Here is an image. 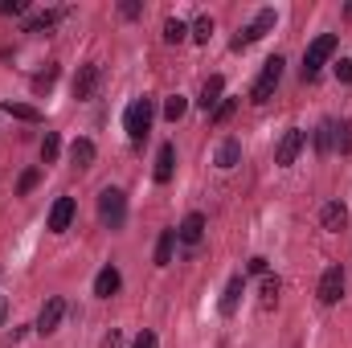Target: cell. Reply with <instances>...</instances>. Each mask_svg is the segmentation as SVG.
Returning <instances> with one entry per match:
<instances>
[{"label": "cell", "instance_id": "obj_1", "mask_svg": "<svg viewBox=\"0 0 352 348\" xmlns=\"http://www.w3.org/2000/svg\"><path fill=\"white\" fill-rule=\"evenodd\" d=\"M152 119H156L152 98H131V102H127V111H123L127 140H131V144H144V140H148V131H152Z\"/></svg>", "mask_w": 352, "mask_h": 348}, {"label": "cell", "instance_id": "obj_2", "mask_svg": "<svg viewBox=\"0 0 352 348\" xmlns=\"http://www.w3.org/2000/svg\"><path fill=\"white\" fill-rule=\"evenodd\" d=\"M283 70H287V62L274 54V58H266L263 62V74L254 78V87H250V102H270L274 98V90H278V83H283Z\"/></svg>", "mask_w": 352, "mask_h": 348}, {"label": "cell", "instance_id": "obj_3", "mask_svg": "<svg viewBox=\"0 0 352 348\" xmlns=\"http://www.w3.org/2000/svg\"><path fill=\"white\" fill-rule=\"evenodd\" d=\"M332 54H336V33H320V37L307 45V54H303V78H307V83L320 78V70L328 66Z\"/></svg>", "mask_w": 352, "mask_h": 348}, {"label": "cell", "instance_id": "obj_4", "mask_svg": "<svg viewBox=\"0 0 352 348\" xmlns=\"http://www.w3.org/2000/svg\"><path fill=\"white\" fill-rule=\"evenodd\" d=\"M98 217H102L107 230H123V221H127V197H123V188H102L98 193Z\"/></svg>", "mask_w": 352, "mask_h": 348}, {"label": "cell", "instance_id": "obj_5", "mask_svg": "<svg viewBox=\"0 0 352 348\" xmlns=\"http://www.w3.org/2000/svg\"><path fill=\"white\" fill-rule=\"evenodd\" d=\"M303 144H307V135H303L299 127H291V131H283V140H278V148H274V164H278V168H291V164L299 160V152H303Z\"/></svg>", "mask_w": 352, "mask_h": 348}, {"label": "cell", "instance_id": "obj_6", "mask_svg": "<svg viewBox=\"0 0 352 348\" xmlns=\"http://www.w3.org/2000/svg\"><path fill=\"white\" fill-rule=\"evenodd\" d=\"M62 320H66V299H62V295H50V299L41 303V312H37V332L50 336V332L62 328Z\"/></svg>", "mask_w": 352, "mask_h": 348}, {"label": "cell", "instance_id": "obj_7", "mask_svg": "<svg viewBox=\"0 0 352 348\" xmlns=\"http://www.w3.org/2000/svg\"><path fill=\"white\" fill-rule=\"evenodd\" d=\"M316 295H320V303H324V307L340 303V295H344V270H340V266H328V270L320 274V287H316Z\"/></svg>", "mask_w": 352, "mask_h": 348}, {"label": "cell", "instance_id": "obj_8", "mask_svg": "<svg viewBox=\"0 0 352 348\" xmlns=\"http://www.w3.org/2000/svg\"><path fill=\"white\" fill-rule=\"evenodd\" d=\"M98 83H102V66H98V62H87V66H78V74H74V98H78V102L94 98Z\"/></svg>", "mask_w": 352, "mask_h": 348}, {"label": "cell", "instance_id": "obj_9", "mask_svg": "<svg viewBox=\"0 0 352 348\" xmlns=\"http://www.w3.org/2000/svg\"><path fill=\"white\" fill-rule=\"evenodd\" d=\"M74 213H78L74 197H58V201H54V209H50V234H66V230H70V221H74Z\"/></svg>", "mask_w": 352, "mask_h": 348}, {"label": "cell", "instance_id": "obj_10", "mask_svg": "<svg viewBox=\"0 0 352 348\" xmlns=\"http://www.w3.org/2000/svg\"><path fill=\"white\" fill-rule=\"evenodd\" d=\"M205 238V213H188L180 226H176V242H184V246H197Z\"/></svg>", "mask_w": 352, "mask_h": 348}, {"label": "cell", "instance_id": "obj_11", "mask_svg": "<svg viewBox=\"0 0 352 348\" xmlns=\"http://www.w3.org/2000/svg\"><path fill=\"white\" fill-rule=\"evenodd\" d=\"M119 287H123V274H119V266H102V270L94 274V295H98V299H111V295H119Z\"/></svg>", "mask_w": 352, "mask_h": 348}, {"label": "cell", "instance_id": "obj_12", "mask_svg": "<svg viewBox=\"0 0 352 348\" xmlns=\"http://www.w3.org/2000/svg\"><path fill=\"white\" fill-rule=\"evenodd\" d=\"M221 98H226V78H221V74H213V78H205V87H201V98H197V107L213 115Z\"/></svg>", "mask_w": 352, "mask_h": 348}, {"label": "cell", "instance_id": "obj_13", "mask_svg": "<svg viewBox=\"0 0 352 348\" xmlns=\"http://www.w3.org/2000/svg\"><path fill=\"white\" fill-rule=\"evenodd\" d=\"M213 164H217L221 173L238 168V164H242V144H238V140H221V144H217V152H213Z\"/></svg>", "mask_w": 352, "mask_h": 348}, {"label": "cell", "instance_id": "obj_14", "mask_svg": "<svg viewBox=\"0 0 352 348\" xmlns=\"http://www.w3.org/2000/svg\"><path fill=\"white\" fill-rule=\"evenodd\" d=\"M344 221H349V209H344L340 201H328V205L320 209V226H324L328 234H340V230H344Z\"/></svg>", "mask_w": 352, "mask_h": 348}, {"label": "cell", "instance_id": "obj_15", "mask_svg": "<svg viewBox=\"0 0 352 348\" xmlns=\"http://www.w3.org/2000/svg\"><path fill=\"white\" fill-rule=\"evenodd\" d=\"M242 291H246V283H242V274H234L230 283H226V295H221V316H234L238 312V303H242Z\"/></svg>", "mask_w": 352, "mask_h": 348}, {"label": "cell", "instance_id": "obj_16", "mask_svg": "<svg viewBox=\"0 0 352 348\" xmlns=\"http://www.w3.org/2000/svg\"><path fill=\"white\" fill-rule=\"evenodd\" d=\"M173 173H176V144H160V156H156V180L160 184H168L173 180Z\"/></svg>", "mask_w": 352, "mask_h": 348}, {"label": "cell", "instance_id": "obj_17", "mask_svg": "<svg viewBox=\"0 0 352 348\" xmlns=\"http://www.w3.org/2000/svg\"><path fill=\"white\" fill-rule=\"evenodd\" d=\"M62 17H66V8H45V12H33V17L25 21V33H41V29H54Z\"/></svg>", "mask_w": 352, "mask_h": 348}, {"label": "cell", "instance_id": "obj_18", "mask_svg": "<svg viewBox=\"0 0 352 348\" xmlns=\"http://www.w3.org/2000/svg\"><path fill=\"white\" fill-rule=\"evenodd\" d=\"M94 156H98V148H94L90 140H74V144H70V164L90 168V164H94Z\"/></svg>", "mask_w": 352, "mask_h": 348}, {"label": "cell", "instance_id": "obj_19", "mask_svg": "<svg viewBox=\"0 0 352 348\" xmlns=\"http://www.w3.org/2000/svg\"><path fill=\"white\" fill-rule=\"evenodd\" d=\"M332 152H340V156H349V152H352V119H340V123H336Z\"/></svg>", "mask_w": 352, "mask_h": 348}, {"label": "cell", "instance_id": "obj_20", "mask_svg": "<svg viewBox=\"0 0 352 348\" xmlns=\"http://www.w3.org/2000/svg\"><path fill=\"white\" fill-rule=\"evenodd\" d=\"M173 250H176V230H164L156 238V266H168L173 262Z\"/></svg>", "mask_w": 352, "mask_h": 348}, {"label": "cell", "instance_id": "obj_21", "mask_svg": "<svg viewBox=\"0 0 352 348\" xmlns=\"http://www.w3.org/2000/svg\"><path fill=\"white\" fill-rule=\"evenodd\" d=\"M4 115H12V119H21V123H41V111L29 107V102H4Z\"/></svg>", "mask_w": 352, "mask_h": 348}, {"label": "cell", "instance_id": "obj_22", "mask_svg": "<svg viewBox=\"0 0 352 348\" xmlns=\"http://www.w3.org/2000/svg\"><path fill=\"white\" fill-rule=\"evenodd\" d=\"M188 37H192L197 45H209V37H213V17H197L192 29H188Z\"/></svg>", "mask_w": 352, "mask_h": 348}, {"label": "cell", "instance_id": "obj_23", "mask_svg": "<svg viewBox=\"0 0 352 348\" xmlns=\"http://www.w3.org/2000/svg\"><path fill=\"white\" fill-rule=\"evenodd\" d=\"M58 156H62V140H58V131H45V140H41V160L54 164Z\"/></svg>", "mask_w": 352, "mask_h": 348}, {"label": "cell", "instance_id": "obj_24", "mask_svg": "<svg viewBox=\"0 0 352 348\" xmlns=\"http://www.w3.org/2000/svg\"><path fill=\"white\" fill-rule=\"evenodd\" d=\"M184 37H188V25L176 21V17H168V21H164V41H168V45H180Z\"/></svg>", "mask_w": 352, "mask_h": 348}, {"label": "cell", "instance_id": "obj_25", "mask_svg": "<svg viewBox=\"0 0 352 348\" xmlns=\"http://www.w3.org/2000/svg\"><path fill=\"white\" fill-rule=\"evenodd\" d=\"M184 111H188V98H184V94H168V102H164V119L176 123V119H184Z\"/></svg>", "mask_w": 352, "mask_h": 348}, {"label": "cell", "instance_id": "obj_26", "mask_svg": "<svg viewBox=\"0 0 352 348\" xmlns=\"http://www.w3.org/2000/svg\"><path fill=\"white\" fill-rule=\"evenodd\" d=\"M332 135H336V123L328 119V123H320V131H316V152H332Z\"/></svg>", "mask_w": 352, "mask_h": 348}, {"label": "cell", "instance_id": "obj_27", "mask_svg": "<svg viewBox=\"0 0 352 348\" xmlns=\"http://www.w3.org/2000/svg\"><path fill=\"white\" fill-rule=\"evenodd\" d=\"M278 291H283V283H278V274H263V307H274V299H278Z\"/></svg>", "mask_w": 352, "mask_h": 348}, {"label": "cell", "instance_id": "obj_28", "mask_svg": "<svg viewBox=\"0 0 352 348\" xmlns=\"http://www.w3.org/2000/svg\"><path fill=\"white\" fill-rule=\"evenodd\" d=\"M274 21H278V17H274V8H263V12H258V17L250 21V29H254L258 37H266V33L274 29Z\"/></svg>", "mask_w": 352, "mask_h": 348}, {"label": "cell", "instance_id": "obj_29", "mask_svg": "<svg viewBox=\"0 0 352 348\" xmlns=\"http://www.w3.org/2000/svg\"><path fill=\"white\" fill-rule=\"evenodd\" d=\"M37 180H41V173H37V168H29V173L16 180V197H29V193L37 188Z\"/></svg>", "mask_w": 352, "mask_h": 348}, {"label": "cell", "instance_id": "obj_30", "mask_svg": "<svg viewBox=\"0 0 352 348\" xmlns=\"http://www.w3.org/2000/svg\"><path fill=\"white\" fill-rule=\"evenodd\" d=\"M238 111V98H221L217 111H213V123H230V115Z\"/></svg>", "mask_w": 352, "mask_h": 348}, {"label": "cell", "instance_id": "obj_31", "mask_svg": "<svg viewBox=\"0 0 352 348\" xmlns=\"http://www.w3.org/2000/svg\"><path fill=\"white\" fill-rule=\"evenodd\" d=\"M54 83H58V66H50L45 74H37V78H33V90L41 94V90H50V87H54Z\"/></svg>", "mask_w": 352, "mask_h": 348}, {"label": "cell", "instance_id": "obj_32", "mask_svg": "<svg viewBox=\"0 0 352 348\" xmlns=\"http://www.w3.org/2000/svg\"><path fill=\"white\" fill-rule=\"evenodd\" d=\"M254 41H263V37H258V33H254V29L246 25V29H242V33L234 37V50H246V45H254Z\"/></svg>", "mask_w": 352, "mask_h": 348}, {"label": "cell", "instance_id": "obj_33", "mask_svg": "<svg viewBox=\"0 0 352 348\" xmlns=\"http://www.w3.org/2000/svg\"><path fill=\"white\" fill-rule=\"evenodd\" d=\"M131 348H160V340H156V332H152V328H144V332L135 336V345H131Z\"/></svg>", "mask_w": 352, "mask_h": 348}, {"label": "cell", "instance_id": "obj_34", "mask_svg": "<svg viewBox=\"0 0 352 348\" xmlns=\"http://www.w3.org/2000/svg\"><path fill=\"white\" fill-rule=\"evenodd\" d=\"M336 78H340L344 87L352 83V62H349V58H340V62H336Z\"/></svg>", "mask_w": 352, "mask_h": 348}, {"label": "cell", "instance_id": "obj_35", "mask_svg": "<svg viewBox=\"0 0 352 348\" xmlns=\"http://www.w3.org/2000/svg\"><path fill=\"white\" fill-rule=\"evenodd\" d=\"M98 348H123V332H119V328H111V332L102 336V345H98Z\"/></svg>", "mask_w": 352, "mask_h": 348}, {"label": "cell", "instance_id": "obj_36", "mask_svg": "<svg viewBox=\"0 0 352 348\" xmlns=\"http://www.w3.org/2000/svg\"><path fill=\"white\" fill-rule=\"evenodd\" d=\"M119 12H123L127 21H135V17H140V4H135V0H123V4H119Z\"/></svg>", "mask_w": 352, "mask_h": 348}, {"label": "cell", "instance_id": "obj_37", "mask_svg": "<svg viewBox=\"0 0 352 348\" xmlns=\"http://www.w3.org/2000/svg\"><path fill=\"white\" fill-rule=\"evenodd\" d=\"M0 12H8V17H12V12H25V0H4Z\"/></svg>", "mask_w": 352, "mask_h": 348}, {"label": "cell", "instance_id": "obj_38", "mask_svg": "<svg viewBox=\"0 0 352 348\" xmlns=\"http://www.w3.org/2000/svg\"><path fill=\"white\" fill-rule=\"evenodd\" d=\"M246 270H250V274H266V259H250L246 262Z\"/></svg>", "mask_w": 352, "mask_h": 348}, {"label": "cell", "instance_id": "obj_39", "mask_svg": "<svg viewBox=\"0 0 352 348\" xmlns=\"http://www.w3.org/2000/svg\"><path fill=\"white\" fill-rule=\"evenodd\" d=\"M4 316H8V299L0 295V324H4Z\"/></svg>", "mask_w": 352, "mask_h": 348}, {"label": "cell", "instance_id": "obj_40", "mask_svg": "<svg viewBox=\"0 0 352 348\" xmlns=\"http://www.w3.org/2000/svg\"><path fill=\"white\" fill-rule=\"evenodd\" d=\"M344 17H349V21H352V4H349V8H344Z\"/></svg>", "mask_w": 352, "mask_h": 348}]
</instances>
